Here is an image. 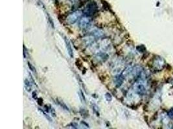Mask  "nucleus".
<instances>
[{
  "label": "nucleus",
  "instance_id": "nucleus-10",
  "mask_svg": "<svg viewBox=\"0 0 173 129\" xmlns=\"http://www.w3.org/2000/svg\"><path fill=\"white\" fill-rule=\"evenodd\" d=\"M92 108L94 111V112H95L97 116H99V109L97 107V105L95 103H92Z\"/></svg>",
  "mask_w": 173,
  "mask_h": 129
},
{
  "label": "nucleus",
  "instance_id": "nucleus-1",
  "mask_svg": "<svg viewBox=\"0 0 173 129\" xmlns=\"http://www.w3.org/2000/svg\"><path fill=\"white\" fill-rule=\"evenodd\" d=\"M98 10L97 5L95 1H91L84 9L83 14L86 16L91 17L95 14Z\"/></svg>",
  "mask_w": 173,
  "mask_h": 129
},
{
  "label": "nucleus",
  "instance_id": "nucleus-4",
  "mask_svg": "<svg viewBox=\"0 0 173 129\" xmlns=\"http://www.w3.org/2000/svg\"><path fill=\"white\" fill-rule=\"evenodd\" d=\"M135 90L137 94H138L139 95L143 96L145 94V93L146 92V88L145 87V86L141 83H137L135 85Z\"/></svg>",
  "mask_w": 173,
  "mask_h": 129
},
{
  "label": "nucleus",
  "instance_id": "nucleus-9",
  "mask_svg": "<svg viewBox=\"0 0 173 129\" xmlns=\"http://www.w3.org/2000/svg\"><path fill=\"white\" fill-rule=\"evenodd\" d=\"M57 101L58 104L59 105H60V107H62V108H64V109L66 110H68V111L70 110V109H69V108L68 107V106L66 105L65 104V103L62 102V101L58 100H57Z\"/></svg>",
  "mask_w": 173,
  "mask_h": 129
},
{
  "label": "nucleus",
  "instance_id": "nucleus-16",
  "mask_svg": "<svg viewBox=\"0 0 173 129\" xmlns=\"http://www.w3.org/2000/svg\"><path fill=\"white\" fill-rule=\"evenodd\" d=\"M42 111H43V110H42ZM43 114H44V115L45 116V118H46L47 119V120H49V121H50V122H51V121H52V120H51V118L49 117V116H48V115H47V114H45V112H43Z\"/></svg>",
  "mask_w": 173,
  "mask_h": 129
},
{
  "label": "nucleus",
  "instance_id": "nucleus-11",
  "mask_svg": "<svg viewBox=\"0 0 173 129\" xmlns=\"http://www.w3.org/2000/svg\"><path fill=\"white\" fill-rule=\"evenodd\" d=\"M105 98H106V100L108 101V102H111L112 100V96L111 94H110L109 92H107L105 94Z\"/></svg>",
  "mask_w": 173,
  "mask_h": 129
},
{
  "label": "nucleus",
  "instance_id": "nucleus-5",
  "mask_svg": "<svg viewBox=\"0 0 173 129\" xmlns=\"http://www.w3.org/2000/svg\"><path fill=\"white\" fill-rule=\"evenodd\" d=\"M64 41L66 43V48H67L68 54H69V55H70V56L71 57L73 58V51L72 45H71V43H70V41H69V39L66 37H64Z\"/></svg>",
  "mask_w": 173,
  "mask_h": 129
},
{
  "label": "nucleus",
  "instance_id": "nucleus-17",
  "mask_svg": "<svg viewBox=\"0 0 173 129\" xmlns=\"http://www.w3.org/2000/svg\"><path fill=\"white\" fill-rule=\"evenodd\" d=\"M51 114H52V116H53V117H55V116H56V114H55L54 108H51Z\"/></svg>",
  "mask_w": 173,
  "mask_h": 129
},
{
  "label": "nucleus",
  "instance_id": "nucleus-7",
  "mask_svg": "<svg viewBox=\"0 0 173 129\" xmlns=\"http://www.w3.org/2000/svg\"><path fill=\"white\" fill-rule=\"evenodd\" d=\"M97 56L98 60H102L103 61H105L108 57V55L105 53H99V54L97 55Z\"/></svg>",
  "mask_w": 173,
  "mask_h": 129
},
{
  "label": "nucleus",
  "instance_id": "nucleus-14",
  "mask_svg": "<svg viewBox=\"0 0 173 129\" xmlns=\"http://www.w3.org/2000/svg\"><path fill=\"white\" fill-rule=\"evenodd\" d=\"M70 126H71V128H79V127H78V124L75 123H72L70 125Z\"/></svg>",
  "mask_w": 173,
  "mask_h": 129
},
{
  "label": "nucleus",
  "instance_id": "nucleus-13",
  "mask_svg": "<svg viewBox=\"0 0 173 129\" xmlns=\"http://www.w3.org/2000/svg\"><path fill=\"white\" fill-rule=\"evenodd\" d=\"M47 16H48V20H49V22L50 23V25H51V27H52L53 28H55V26H54V22H53L52 18L50 17V16H49V15L48 14H47Z\"/></svg>",
  "mask_w": 173,
  "mask_h": 129
},
{
  "label": "nucleus",
  "instance_id": "nucleus-8",
  "mask_svg": "<svg viewBox=\"0 0 173 129\" xmlns=\"http://www.w3.org/2000/svg\"><path fill=\"white\" fill-rule=\"evenodd\" d=\"M24 83H25V90H26L27 92H30V91H31V90H32V85L30 84L29 81L27 79L25 80Z\"/></svg>",
  "mask_w": 173,
  "mask_h": 129
},
{
  "label": "nucleus",
  "instance_id": "nucleus-6",
  "mask_svg": "<svg viewBox=\"0 0 173 129\" xmlns=\"http://www.w3.org/2000/svg\"><path fill=\"white\" fill-rule=\"evenodd\" d=\"M124 80V78L122 74L117 76L115 79V83H116V85H117V87H120V86L123 83Z\"/></svg>",
  "mask_w": 173,
  "mask_h": 129
},
{
  "label": "nucleus",
  "instance_id": "nucleus-3",
  "mask_svg": "<svg viewBox=\"0 0 173 129\" xmlns=\"http://www.w3.org/2000/svg\"><path fill=\"white\" fill-rule=\"evenodd\" d=\"M91 23V19L90 17L84 16L80 19L79 23H78V26L81 29H86L89 27Z\"/></svg>",
  "mask_w": 173,
  "mask_h": 129
},
{
  "label": "nucleus",
  "instance_id": "nucleus-18",
  "mask_svg": "<svg viewBox=\"0 0 173 129\" xmlns=\"http://www.w3.org/2000/svg\"><path fill=\"white\" fill-rule=\"evenodd\" d=\"M35 94H36V92H32V95H33V96H32V98H34V99H36V98L35 97Z\"/></svg>",
  "mask_w": 173,
  "mask_h": 129
},
{
  "label": "nucleus",
  "instance_id": "nucleus-2",
  "mask_svg": "<svg viewBox=\"0 0 173 129\" xmlns=\"http://www.w3.org/2000/svg\"><path fill=\"white\" fill-rule=\"evenodd\" d=\"M82 12L80 11H75L73 13L70 14L66 18V21L69 24L72 25L74 24L75 22H77L78 19H80L81 16H82Z\"/></svg>",
  "mask_w": 173,
  "mask_h": 129
},
{
  "label": "nucleus",
  "instance_id": "nucleus-12",
  "mask_svg": "<svg viewBox=\"0 0 173 129\" xmlns=\"http://www.w3.org/2000/svg\"><path fill=\"white\" fill-rule=\"evenodd\" d=\"M28 66H29V68L30 69V70H31L32 72L36 73V70H35V68L32 66V64H30L29 62H28Z\"/></svg>",
  "mask_w": 173,
  "mask_h": 129
},
{
  "label": "nucleus",
  "instance_id": "nucleus-15",
  "mask_svg": "<svg viewBox=\"0 0 173 129\" xmlns=\"http://www.w3.org/2000/svg\"><path fill=\"white\" fill-rule=\"evenodd\" d=\"M37 103L40 106H42L43 105V100L42 98H39V99L37 100Z\"/></svg>",
  "mask_w": 173,
  "mask_h": 129
}]
</instances>
